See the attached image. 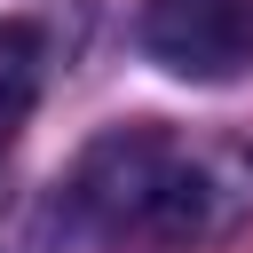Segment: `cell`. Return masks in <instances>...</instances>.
Wrapping results in <instances>:
<instances>
[{"instance_id": "obj_3", "label": "cell", "mask_w": 253, "mask_h": 253, "mask_svg": "<svg viewBox=\"0 0 253 253\" xmlns=\"http://www.w3.org/2000/svg\"><path fill=\"white\" fill-rule=\"evenodd\" d=\"M40 79H47V40H40V24H0V134H16V119H24L32 95H40Z\"/></svg>"}, {"instance_id": "obj_1", "label": "cell", "mask_w": 253, "mask_h": 253, "mask_svg": "<svg viewBox=\"0 0 253 253\" xmlns=\"http://www.w3.org/2000/svg\"><path fill=\"white\" fill-rule=\"evenodd\" d=\"M245 206H253V174L221 150L166 134L158 119L111 126L71 166V213L103 237L198 245V237H221Z\"/></svg>"}, {"instance_id": "obj_2", "label": "cell", "mask_w": 253, "mask_h": 253, "mask_svg": "<svg viewBox=\"0 0 253 253\" xmlns=\"http://www.w3.org/2000/svg\"><path fill=\"white\" fill-rule=\"evenodd\" d=\"M142 55L174 79H237L253 63V0H142Z\"/></svg>"}]
</instances>
